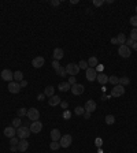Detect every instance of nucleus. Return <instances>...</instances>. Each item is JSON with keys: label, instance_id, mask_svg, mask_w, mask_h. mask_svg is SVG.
I'll return each instance as SVG.
<instances>
[{"label": "nucleus", "instance_id": "49530a36", "mask_svg": "<svg viewBox=\"0 0 137 153\" xmlns=\"http://www.w3.org/2000/svg\"><path fill=\"white\" fill-rule=\"evenodd\" d=\"M19 85H21V88H25V86L28 85V81H26V80L21 81V82H19Z\"/></svg>", "mask_w": 137, "mask_h": 153}, {"label": "nucleus", "instance_id": "2f4dec72", "mask_svg": "<svg viewBox=\"0 0 137 153\" xmlns=\"http://www.w3.org/2000/svg\"><path fill=\"white\" fill-rule=\"evenodd\" d=\"M26 114H28V110H26V108H19V110L17 111V115H18V118L26 116Z\"/></svg>", "mask_w": 137, "mask_h": 153}, {"label": "nucleus", "instance_id": "9b49d317", "mask_svg": "<svg viewBox=\"0 0 137 153\" xmlns=\"http://www.w3.org/2000/svg\"><path fill=\"white\" fill-rule=\"evenodd\" d=\"M71 93L73 94H75V96H80V94H82L84 93V90H85V86L81 85V84H75V85L71 86Z\"/></svg>", "mask_w": 137, "mask_h": 153}, {"label": "nucleus", "instance_id": "cd10ccee", "mask_svg": "<svg viewBox=\"0 0 137 153\" xmlns=\"http://www.w3.org/2000/svg\"><path fill=\"white\" fill-rule=\"evenodd\" d=\"M50 148H51V150H58L60 148V144H59V141H52L50 144Z\"/></svg>", "mask_w": 137, "mask_h": 153}, {"label": "nucleus", "instance_id": "f3484780", "mask_svg": "<svg viewBox=\"0 0 137 153\" xmlns=\"http://www.w3.org/2000/svg\"><path fill=\"white\" fill-rule=\"evenodd\" d=\"M96 80H97V82H99L100 85H106L107 82H108V75H106L104 73H99L97 77H96Z\"/></svg>", "mask_w": 137, "mask_h": 153}, {"label": "nucleus", "instance_id": "a878e982", "mask_svg": "<svg viewBox=\"0 0 137 153\" xmlns=\"http://www.w3.org/2000/svg\"><path fill=\"white\" fill-rule=\"evenodd\" d=\"M129 84H130V78H129V77H122V78H119V85L128 86Z\"/></svg>", "mask_w": 137, "mask_h": 153}, {"label": "nucleus", "instance_id": "0eeeda50", "mask_svg": "<svg viewBox=\"0 0 137 153\" xmlns=\"http://www.w3.org/2000/svg\"><path fill=\"white\" fill-rule=\"evenodd\" d=\"M0 77H1V80L3 81H7V82H13L14 81V73L11 71V70H8V68L3 70L1 74H0Z\"/></svg>", "mask_w": 137, "mask_h": 153}, {"label": "nucleus", "instance_id": "bb28decb", "mask_svg": "<svg viewBox=\"0 0 137 153\" xmlns=\"http://www.w3.org/2000/svg\"><path fill=\"white\" fill-rule=\"evenodd\" d=\"M104 120H106V123L108 126H111V124L115 123V116H114V115H107V116L104 118Z\"/></svg>", "mask_w": 137, "mask_h": 153}, {"label": "nucleus", "instance_id": "c85d7f7f", "mask_svg": "<svg viewBox=\"0 0 137 153\" xmlns=\"http://www.w3.org/2000/svg\"><path fill=\"white\" fill-rule=\"evenodd\" d=\"M22 126V120H21V118H15L13 120V127H15V129H18V127H21Z\"/></svg>", "mask_w": 137, "mask_h": 153}, {"label": "nucleus", "instance_id": "a211bd4d", "mask_svg": "<svg viewBox=\"0 0 137 153\" xmlns=\"http://www.w3.org/2000/svg\"><path fill=\"white\" fill-rule=\"evenodd\" d=\"M62 138V134H60V131L58 129H54V130H51V140L52 141H59Z\"/></svg>", "mask_w": 137, "mask_h": 153}, {"label": "nucleus", "instance_id": "dca6fc26", "mask_svg": "<svg viewBox=\"0 0 137 153\" xmlns=\"http://www.w3.org/2000/svg\"><path fill=\"white\" fill-rule=\"evenodd\" d=\"M62 103V98L59 97V96H52V97H50V100H48V104L51 105V107H56V105H59Z\"/></svg>", "mask_w": 137, "mask_h": 153}, {"label": "nucleus", "instance_id": "7ed1b4c3", "mask_svg": "<svg viewBox=\"0 0 137 153\" xmlns=\"http://www.w3.org/2000/svg\"><path fill=\"white\" fill-rule=\"evenodd\" d=\"M66 71H67L68 75L75 77L77 74L80 73V66H78V64H75V63H68L67 66H66Z\"/></svg>", "mask_w": 137, "mask_h": 153}, {"label": "nucleus", "instance_id": "79ce46f5", "mask_svg": "<svg viewBox=\"0 0 137 153\" xmlns=\"http://www.w3.org/2000/svg\"><path fill=\"white\" fill-rule=\"evenodd\" d=\"M68 84H70V86H73L77 84V80H75V77H70L68 78Z\"/></svg>", "mask_w": 137, "mask_h": 153}, {"label": "nucleus", "instance_id": "37998d69", "mask_svg": "<svg viewBox=\"0 0 137 153\" xmlns=\"http://www.w3.org/2000/svg\"><path fill=\"white\" fill-rule=\"evenodd\" d=\"M60 4V1L59 0H51V6H54V7H58Z\"/></svg>", "mask_w": 137, "mask_h": 153}, {"label": "nucleus", "instance_id": "423d86ee", "mask_svg": "<svg viewBox=\"0 0 137 153\" xmlns=\"http://www.w3.org/2000/svg\"><path fill=\"white\" fill-rule=\"evenodd\" d=\"M125 94V86L122 85H115L111 90V96L112 97H121Z\"/></svg>", "mask_w": 137, "mask_h": 153}, {"label": "nucleus", "instance_id": "5701e85b", "mask_svg": "<svg viewBox=\"0 0 137 153\" xmlns=\"http://www.w3.org/2000/svg\"><path fill=\"white\" fill-rule=\"evenodd\" d=\"M14 81H15V82L24 81V74H22V71H15V73H14Z\"/></svg>", "mask_w": 137, "mask_h": 153}, {"label": "nucleus", "instance_id": "f257e3e1", "mask_svg": "<svg viewBox=\"0 0 137 153\" xmlns=\"http://www.w3.org/2000/svg\"><path fill=\"white\" fill-rule=\"evenodd\" d=\"M30 129L29 127H25V126H21L17 129V137L19 140H28V137L30 135Z\"/></svg>", "mask_w": 137, "mask_h": 153}, {"label": "nucleus", "instance_id": "c03bdc74", "mask_svg": "<svg viewBox=\"0 0 137 153\" xmlns=\"http://www.w3.org/2000/svg\"><path fill=\"white\" fill-rule=\"evenodd\" d=\"M59 105H60V107H62L63 110H67V107H68V103H67V101H62V103H60V104H59Z\"/></svg>", "mask_w": 137, "mask_h": 153}, {"label": "nucleus", "instance_id": "9d476101", "mask_svg": "<svg viewBox=\"0 0 137 153\" xmlns=\"http://www.w3.org/2000/svg\"><path fill=\"white\" fill-rule=\"evenodd\" d=\"M96 101H93V100H88L87 103H85V105H84V110H85V112H89V114H92V112H95L96 111Z\"/></svg>", "mask_w": 137, "mask_h": 153}, {"label": "nucleus", "instance_id": "f704fd0d", "mask_svg": "<svg viewBox=\"0 0 137 153\" xmlns=\"http://www.w3.org/2000/svg\"><path fill=\"white\" fill-rule=\"evenodd\" d=\"M130 40H133V41H137V29L136 27H133L130 31Z\"/></svg>", "mask_w": 137, "mask_h": 153}, {"label": "nucleus", "instance_id": "09e8293b", "mask_svg": "<svg viewBox=\"0 0 137 153\" xmlns=\"http://www.w3.org/2000/svg\"><path fill=\"white\" fill-rule=\"evenodd\" d=\"M132 49L137 51V41H134V43H133V45H132Z\"/></svg>", "mask_w": 137, "mask_h": 153}, {"label": "nucleus", "instance_id": "393cba45", "mask_svg": "<svg viewBox=\"0 0 137 153\" xmlns=\"http://www.w3.org/2000/svg\"><path fill=\"white\" fill-rule=\"evenodd\" d=\"M108 82L111 84V85H119V78L117 75H111V77H108Z\"/></svg>", "mask_w": 137, "mask_h": 153}, {"label": "nucleus", "instance_id": "7c9ffc66", "mask_svg": "<svg viewBox=\"0 0 137 153\" xmlns=\"http://www.w3.org/2000/svg\"><path fill=\"white\" fill-rule=\"evenodd\" d=\"M74 114H75V115H78V116L84 115V114H85V110H84V107H75Z\"/></svg>", "mask_w": 137, "mask_h": 153}, {"label": "nucleus", "instance_id": "8fccbe9b", "mask_svg": "<svg viewBox=\"0 0 137 153\" xmlns=\"http://www.w3.org/2000/svg\"><path fill=\"white\" fill-rule=\"evenodd\" d=\"M111 44H118V41H117V37H112V38H111Z\"/></svg>", "mask_w": 137, "mask_h": 153}, {"label": "nucleus", "instance_id": "ea45409f", "mask_svg": "<svg viewBox=\"0 0 137 153\" xmlns=\"http://www.w3.org/2000/svg\"><path fill=\"white\" fill-rule=\"evenodd\" d=\"M95 145L97 148H100L103 145V140H101V138H96V140H95Z\"/></svg>", "mask_w": 137, "mask_h": 153}, {"label": "nucleus", "instance_id": "6ab92c4d", "mask_svg": "<svg viewBox=\"0 0 137 153\" xmlns=\"http://www.w3.org/2000/svg\"><path fill=\"white\" fill-rule=\"evenodd\" d=\"M28 148H29V142L26 141V140H21V141H19V144H18V150L19 152H26Z\"/></svg>", "mask_w": 137, "mask_h": 153}, {"label": "nucleus", "instance_id": "58836bf2", "mask_svg": "<svg viewBox=\"0 0 137 153\" xmlns=\"http://www.w3.org/2000/svg\"><path fill=\"white\" fill-rule=\"evenodd\" d=\"M95 70H96V73H97V74H99V73H103V70H104V66H103V64H97Z\"/></svg>", "mask_w": 137, "mask_h": 153}, {"label": "nucleus", "instance_id": "3c124183", "mask_svg": "<svg viewBox=\"0 0 137 153\" xmlns=\"http://www.w3.org/2000/svg\"><path fill=\"white\" fill-rule=\"evenodd\" d=\"M22 126H25V127H30V124H29V122H26V120H25L24 123H22Z\"/></svg>", "mask_w": 137, "mask_h": 153}, {"label": "nucleus", "instance_id": "4c0bfd02", "mask_svg": "<svg viewBox=\"0 0 137 153\" xmlns=\"http://www.w3.org/2000/svg\"><path fill=\"white\" fill-rule=\"evenodd\" d=\"M52 67H54V70H55V71H58V70H59V67H60L59 61H58V60H54V61H52Z\"/></svg>", "mask_w": 137, "mask_h": 153}, {"label": "nucleus", "instance_id": "2eb2a0df", "mask_svg": "<svg viewBox=\"0 0 137 153\" xmlns=\"http://www.w3.org/2000/svg\"><path fill=\"white\" fill-rule=\"evenodd\" d=\"M54 60H60V59H63V56H64V52H63L62 48H55L54 49Z\"/></svg>", "mask_w": 137, "mask_h": 153}, {"label": "nucleus", "instance_id": "f8f14e48", "mask_svg": "<svg viewBox=\"0 0 137 153\" xmlns=\"http://www.w3.org/2000/svg\"><path fill=\"white\" fill-rule=\"evenodd\" d=\"M96 77H97V73H96V70L95 68H88L87 70V74H85V78H87L89 82H93L96 80Z\"/></svg>", "mask_w": 137, "mask_h": 153}, {"label": "nucleus", "instance_id": "412c9836", "mask_svg": "<svg viewBox=\"0 0 137 153\" xmlns=\"http://www.w3.org/2000/svg\"><path fill=\"white\" fill-rule=\"evenodd\" d=\"M58 89L60 90V92H67L68 89H71V86L68 82H60L59 85H58Z\"/></svg>", "mask_w": 137, "mask_h": 153}, {"label": "nucleus", "instance_id": "39448f33", "mask_svg": "<svg viewBox=\"0 0 137 153\" xmlns=\"http://www.w3.org/2000/svg\"><path fill=\"white\" fill-rule=\"evenodd\" d=\"M73 142V138L70 134H64L62 135V138L59 140V144H60V148H68Z\"/></svg>", "mask_w": 137, "mask_h": 153}, {"label": "nucleus", "instance_id": "c756f323", "mask_svg": "<svg viewBox=\"0 0 137 153\" xmlns=\"http://www.w3.org/2000/svg\"><path fill=\"white\" fill-rule=\"evenodd\" d=\"M56 74H58L59 77H66V75H67V71H66V67H62V66H60V67H59V70L56 71Z\"/></svg>", "mask_w": 137, "mask_h": 153}, {"label": "nucleus", "instance_id": "aec40b11", "mask_svg": "<svg viewBox=\"0 0 137 153\" xmlns=\"http://www.w3.org/2000/svg\"><path fill=\"white\" fill-rule=\"evenodd\" d=\"M44 94H45V97H52L55 94V88L54 86H47L44 89Z\"/></svg>", "mask_w": 137, "mask_h": 153}, {"label": "nucleus", "instance_id": "b1692460", "mask_svg": "<svg viewBox=\"0 0 137 153\" xmlns=\"http://www.w3.org/2000/svg\"><path fill=\"white\" fill-rule=\"evenodd\" d=\"M117 41H118L119 45H125V43H126V37H125L124 33H119L118 36H117Z\"/></svg>", "mask_w": 137, "mask_h": 153}, {"label": "nucleus", "instance_id": "72a5a7b5", "mask_svg": "<svg viewBox=\"0 0 137 153\" xmlns=\"http://www.w3.org/2000/svg\"><path fill=\"white\" fill-rule=\"evenodd\" d=\"M18 144H19L18 137H13V138H10V145H11V146H18Z\"/></svg>", "mask_w": 137, "mask_h": 153}, {"label": "nucleus", "instance_id": "864d4df0", "mask_svg": "<svg viewBox=\"0 0 137 153\" xmlns=\"http://www.w3.org/2000/svg\"><path fill=\"white\" fill-rule=\"evenodd\" d=\"M136 12H137V6H136Z\"/></svg>", "mask_w": 137, "mask_h": 153}, {"label": "nucleus", "instance_id": "a18cd8bd", "mask_svg": "<svg viewBox=\"0 0 137 153\" xmlns=\"http://www.w3.org/2000/svg\"><path fill=\"white\" fill-rule=\"evenodd\" d=\"M44 98H45V94H44V93H40V94L37 96V100H38V101H43Z\"/></svg>", "mask_w": 137, "mask_h": 153}, {"label": "nucleus", "instance_id": "603ef678", "mask_svg": "<svg viewBox=\"0 0 137 153\" xmlns=\"http://www.w3.org/2000/svg\"><path fill=\"white\" fill-rule=\"evenodd\" d=\"M10 149H11V152H15V150H18V146H11Z\"/></svg>", "mask_w": 137, "mask_h": 153}, {"label": "nucleus", "instance_id": "de8ad7c7", "mask_svg": "<svg viewBox=\"0 0 137 153\" xmlns=\"http://www.w3.org/2000/svg\"><path fill=\"white\" fill-rule=\"evenodd\" d=\"M82 116L85 118V119H89V118H91V114H89V112H85V114H84Z\"/></svg>", "mask_w": 137, "mask_h": 153}, {"label": "nucleus", "instance_id": "a19ab883", "mask_svg": "<svg viewBox=\"0 0 137 153\" xmlns=\"http://www.w3.org/2000/svg\"><path fill=\"white\" fill-rule=\"evenodd\" d=\"M93 4L96 7H100V6H103V4H104V0H93Z\"/></svg>", "mask_w": 137, "mask_h": 153}, {"label": "nucleus", "instance_id": "ddd939ff", "mask_svg": "<svg viewBox=\"0 0 137 153\" xmlns=\"http://www.w3.org/2000/svg\"><path fill=\"white\" fill-rule=\"evenodd\" d=\"M44 63H45V59H44L43 56H37V57H34V59L32 60V66L36 68H40L44 66Z\"/></svg>", "mask_w": 137, "mask_h": 153}, {"label": "nucleus", "instance_id": "e433bc0d", "mask_svg": "<svg viewBox=\"0 0 137 153\" xmlns=\"http://www.w3.org/2000/svg\"><path fill=\"white\" fill-rule=\"evenodd\" d=\"M130 23L133 25V27H136L137 29V15H134V17H132L130 18Z\"/></svg>", "mask_w": 137, "mask_h": 153}, {"label": "nucleus", "instance_id": "473e14b6", "mask_svg": "<svg viewBox=\"0 0 137 153\" xmlns=\"http://www.w3.org/2000/svg\"><path fill=\"white\" fill-rule=\"evenodd\" d=\"M78 66H80V70H85V71L89 68V66H88V61H85V60H81L80 63H78Z\"/></svg>", "mask_w": 137, "mask_h": 153}, {"label": "nucleus", "instance_id": "4468645a", "mask_svg": "<svg viewBox=\"0 0 137 153\" xmlns=\"http://www.w3.org/2000/svg\"><path fill=\"white\" fill-rule=\"evenodd\" d=\"M3 134L6 135V137H8V138H13L17 134V129L13 127V126H8V127H6V129L3 130Z\"/></svg>", "mask_w": 137, "mask_h": 153}, {"label": "nucleus", "instance_id": "4be33fe9", "mask_svg": "<svg viewBox=\"0 0 137 153\" xmlns=\"http://www.w3.org/2000/svg\"><path fill=\"white\" fill-rule=\"evenodd\" d=\"M99 64V61H97V57H95V56H92V57H89V60H88V66L91 68H96V66Z\"/></svg>", "mask_w": 137, "mask_h": 153}, {"label": "nucleus", "instance_id": "c9c22d12", "mask_svg": "<svg viewBox=\"0 0 137 153\" xmlns=\"http://www.w3.org/2000/svg\"><path fill=\"white\" fill-rule=\"evenodd\" d=\"M71 118V112L68 110H64V112H63V119H66V120H68Z\"/></svg>", "mask_w": 137, "mask_h": 153}, {"label": "nucleus", "instance_id": "1a4fd4ad", "mask_svg": "<svg viewBox=\"0 0 137 153\" xmlns=\"http://www.w3.org/2000/svg\"><path fill=\"white\" fill-rule=\"evenodd\" d=\"M21 85H19L18 82H15V81H13V82H10L8 84V92L13 93V94H18L19 92H21Z\"/></svg>", "mask_w": 137, "mask_h": 153}, {"label": "nucleus", "instance_id": "20e7f679", "mask_svg": "<svg viewBox=\"0 0 137 153\" xmlns=\"http://www.w3.org/2000/svg\"><path fill=\"white\" fill-rule=\"evenodd\" d=\"M118 55L121 56V57H124V59H128V57H130V55H132V49L128 48L126 45H119Z\"/></svg>", "mask_w": 137, "mask_h": 153}, {"label": "nucleus", "instance_id": "f03ea898", "mask_svg": "<svg viewBox=\"0 0 137 153\" xmlns=\"http://www.w3.org/2000/svg\"><path fill=\"white\" fill-rule=\"evenodd\" d=\"M26 116H28L29 120L36 122V120L40 119V111H38L37 108H29V110H28V114H26Z\"/></svg>", "mask_w": 137, "mask_h": 153}, {"label": "nucleus", "instance_id": "6e6552de", "mask_svg": "<svg viewBox=\"0 0 137 153\" xmlns=\"http://www.w3.org/2000/svg\"><path fill=\"white\" fill-rule=\"evenodd\" d=\"M30 133H34V134H38L41 130H43V123L40 120H36V122H32L30 123Z\"/></svg>", "mask_w": 137, "mask_h": 153}]
</instances>
